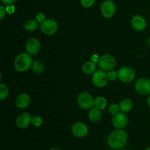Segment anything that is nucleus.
I'll list each match as a JSON object with an SVG mask.
<instances>
[{"mask_svg":"<svg viewBox=\"0 0 150 150\" xmlns=\"http://www.w3.org/2000/svg\"><path fill=\"white\" fill-rule=\"evenodd\" d=\"M119 106H120V109L121 112L126 114L127 112H130L132 108H133V102H132L131 100L127 99V98L123 99L120 102Z\"/></svg>","mask_w":150,"mask_h":150,"instance_id":"nucleus-17","label":"nucleus"},{"mask_svg":"<svg viewBox=\"0 0 150 150\" xmlns=\"http://www.w3.org/2000/svg\"><path fill=\"white\" fill-rule=\"evenodd\" d=\"M42 120L40 117L39 116H35L32 118V122H31V124L32 125L35 127H38L42 125Z\"/></svg>","mask_w":150,"mask_h":150,"instance_id":"nucleus-23","label":"nucleus"},{"mask_svg":"<svg viewBox=\"0 0 150 150\" xmlns=\"http://www.w3.org/2000/svg\"><path fill=\"white\" fill-rule=\"evenodd\" d=\"M99 58L100 57H98L97 54H94V55H92V61L95 62H98V60H99Z\"/></svg>","mask_w":150,"mask_h":150,"instance_id":"nucleus-31","label":"nucleus"},{"mask_svg":"<svg viewBox=\"0 0 150 150\" xmlns=\"http://www.w3.org/2000/svg\"><path fill=\"white\" fill-rule=\"evenodd\" d=\"M33 61L29 53H21L14 60V67L19 72H25L32 67Z\"/></svg>","mask_w":150,"mask_h":150,"instance_id":"nucleus-2","label":"nucleus"},{"mask_svg":"<svg viewBox=\"0 0 150 150\" xmlns=\"http://www.w3.org/2000/svg\"><path fill=\"white\" fill-rule=\"evenodd\" d=\"M145 150H150V147H148V148H146V149H145Z\"/></svg>","mask_w":150,"mask_h":150,"instance_id":"nucleus-35","label":"nucleus"},{"mask_svg":"<svg viewBox=\"0 0 150 150\" xmlns=\"http://www.w3.org/2000/svg\"><path fill=\"white\" fill-rule=\"evenodd\" d=\"M6 10H7V13L8 14H13V13H14L16 9H15V7L13 6V4H12V5L6 6Z\"/></svg>","mask_w":150,"mask_h":150,"instance_id":"nucleus-29","label":"nucleus"},{"mask_svg":"<svg viewBox=\"0 0 150 150\" xmlns=\"http://www.w3.org/2000/svg\"><path fill=\"white\" fill-rule=\"evenodd\" d=\"M108 74L105 73V72L103 70H96L95 73L92 74V83L97 87L102 88L105 86L108 81Z\"/></svg>","mask_w":150,"mask_h":150,"instance_id":"nucleus-6","label":"nucleus"},{"mask_svg":"<svg viewBox=\"0 0 150 150\" xmlns=\"http://www.w3.org/2000/svg\"><path fill=\"white\" fill-rule=\"evenodd\" d=\"M31 102V99L29 95L27 94L23 93L19 95L16 100V105L18 108L23 109L27 108Z\"/></svg>","mask_w":150,"mask_h":150,"instance_id":"nucleus-15","label":"nucleus"},{"mask_svg":"<svg viewBox=\"0 0 150 150\" xmlns=\"http://www.w3.org/2000/svg\"><path fill=\"white\" fill-rule=\"evenodd\" d=\"M100 11L103 16L105 18H111L116 12V5L111 0H105L101 4Z\"/></svg>","mask_w":150,"mask_h":150,"instance_id":"nucleus-10","label":"nucleus"},{"mask_svg":"<svg viewBox=\"0 0 150 150\" xmlns=\"http://www.w3.org/2000/svg\"><path fill=\"white\" fill-rule=\"evenodd\" d=\"M32 116L29 113H22L19 114L16 120V124L18 127L24 129L29 125L32 122Z\"/></svg>","mask_w":150,"mask_h":150,"instance_id":"nucleus-13","label":"nucleus"},{"mask_svg":"<svg viewBox=\"0 0 150 150\" xmlns=\"http://www.w3.org/2000/svg\"><path fill=\"white\" fill-rule=\"evenodd\" d=\"M107 105V100L103 97H98L95 99V108L100 110H103Z\"/></svg>","mask_w":150,"mask_h":150,"instance_id":"nucleus-21","label":"nucleus"},{"mask_svg":"<svg viewBox=\"0 0 150 150\" xmlns=\"http://www.w3.org/2000/svg\"><path fill=\"white\" fill-rule=\"evenodd\" d=\"M36 20L38 21V22H42L43 21L45 20V15L43 13H38L36 16Z\"/></svg>","mask_w":150,"mask_h":150,"instance_id":"nucleus-28","label":"nucleus"},{"mask_svg":"<svg viewBox=\"0 0 150 150\" xmlns=\"http://www.w3.org/2000/svg\"><path fill=\"white\" fill-rule=\"evenodd\" d=\"M131 25L133 29L139 32L144 31L146 27V21L142 16L136 15L131 19Z\"/></svg>","mask_w":150,"mask_h":150,"instance_id":"nucleus-14","label":"nucleus"},{"mask_svg":"<svg viewBox=\"0 0 150 150\" xmlns=\"http://www.w3.org/2000/svg\"><path fill=\"white\" fill-rule=\"evenodd\" d=\"M38 26L39 25H38V21L34 20V19H29L25 22L24 29L28 32H33L38 29Z\"/></svg>","mask_w":150,"mask_h":150,"instance_id":"nucleus-19","label":"nucleus"},{"mask_svg":"<svg viewBox=\"0 0 150 150\" xmlns=\"http://www.w3.org/2000/svg\"><path fill=\"white\" fill-rule=\"evenodd\" d=\"M108 111H109L110 114H111L112 115H115L117 113L120 112V106L117 105V104H112V105H110L109 108H108Z\"/></svg>","mask_w":150,"mask_h":150,"instance_id":"nucleus-25","label":"nucleus"},{"mask_svg":"<svg viewBox=\"0 0 150 150\" xmlns=\"http://www.w3.org/2000/svg\"><path fill=\"white\" fill-rule=\"evenodd\" d=\"M101 116H102L101 110L94 107L92 109H90L88 117H89V120L91 122H97L100 121V120L101 119Z\"/></svg>","mask_w":150,"mask_h":150,"instance_id":"nucleus-18","label":"nucleus"},{"mask_svg":"<svg viewBox=\"0 0 150 150\" xmlns=\"http://www.w3.org/2000/svg\"><path fill=\"white\" fill-rule=\"evenodd\" d=\"M81 4L86 8L92 7L95 4V0H80Z\"/></svg>","mask_w":150,"mask_h":150,"instance_id":"nucleus-24","label":"nucleus"},{"mask_svg":"<svg viewBox=\"0 0 150 150\" xmlns=\"http://www.w3.org/2000/svg\"><path fill=\"white\" fill-rule=\"evenodd\" d=\"M118 79L123 83H130L135 79L136 73L130 67H123L118 70Z\"/></svg>","mask_w":150,"mask_h":150,"instance_id":"nucleus-7","label":"nucleus"},{"mask_svg":"<svg viewBox=\"0 0 150 150\" xmlns=\"http://www.w3.org/2000/svg\"><path fill=\"white\" fill-rule=\"evenodd\" d=\"M9 94V89L4 83H0V100H4L7 98Z\"/></svg>","mask_w":150,"mask_h":150,"instance_id":"nucleus-22","label":"nucleus"},{"mask_svg":"<svg viewBox=\"0 0 150 150\" xmlns=\"http://www.w3.org/2000/svg\"><path fill=\"white\" fill-rule=\"evenodd\" d=\"M97 65L96 62L93 61H89L86 62L84 64L82 65V71L85 73V74H93L95 71H96Z\"/></svg>","mask_w":150,"mask_h":150,"instance_id":"nucleus-16","label":"nucleus"},{"mask_svg":"<svg viewBox=\"0 0 150 150\" xmlns=\"http://www.w3.org/2000/svg\"><path fill=\"white\" fill-rule=\"evenodd\" d=\"M6 13H7L6 7L4 5L0 6V19L4 18L6 15Z\"/></svg>","mask_w":150,"mask_h":150,"instance_id":"nucleus-27","label":"nucleus"},{"mask_svg":"<svg viewBox=\"0 0 150 150\" xmlns=\"http://www.w3.org/2000/svg\"><path fill=\"white\" fill-rule=\"evenodd\" d=\"M77 102L79 106L83 110L92 109L95 106V100L90 94L87 92H82L79 95Z\"/></svg>","mask_w":150,"mask_h":150,"instance_id":"nucleus-5","label":"nucleus"},{"mask_svg":"<svg viewBox=\"0 0 150 150\" xmlns=\"http://www.w3.org/2000/svg\"><path fill=\"white\" fill-rule=\"evenodd\" d=\"M147 43H148V45H149V46H150V38H149V39H148V40H147Z\"/></svg>","mask_w":150,"mask_h":150,"instance_id":"nucleus-34","label":"nucleus"},{"mask_svg":"<svg viewBox=\"0 0 150 150\" xmlns=\"http://www.w3.org/2000/svg\"><path fill=\"white\" fill-rule=\"evenodd\" d=\"M127 142V134L122 129H117L109 135L108 144L110 147L114 149H120L125 146Z\"/></svg>","mask_w":150,"mask_h":150,"instance_id":"nucleus-1","label":"nucleus"},{"mask_svg":"<svg viewBox=\"0 0 150 150\" xmlns=\"http://www.w3.org/2000/svg\"><path fill=\"white\" fill-rule=\"evenodd\" d=\"M16 1H17V0H1L2 4L6 6L12 5V4H15V3L16 2Z\"/></svg>","mask_w":150,"mask_h":150,"instance_id":"nucleus-30","label":"nucleus"},{"mask_svg":"<svg viewBox=\"0 0 150 150\" xmlns=\"http://www.w3.org/2000/svg\"><path fill=\"white\" fill-rule=\"evenodd\" d=\"M112 125L117 129H124L127 126L129 123L128 117L125 114V113L119 112L117 114L113 116Z\"/></svg>","mask_w":150,"mask_h":150,"instance_id":"nucleus-8","label":"nucleus"},{"mask_svg":"<svg viewBox=\"0 0 150 150\" xmlns=\"http://www.w3.org/2000/svg\"><path fill=\"white\" fill-rule=\"evenodd\" d=\"M147 104H148V105H149V107L150 108V95L147 98Z\"/></svg>","mask_w":150,"mask_h":150,"instance_id":"nucleus-33","label":"nucleus"},{"mask_svg":"<svg viewBox=\"0 0 150 150\" xmlns=\"http://www.w3.org/2000/svg\"><path fill=\"white\" fill-rule=\"evenodd\" d=\"M117 61L116 59L110 54H104L101 56L98 62V64L101 70L104 71H110L115 67Z\"/></svg>","mask_w":150,"mask_h":150,"instance_id":"nucleus-3","label":"nucleus"},{"mask_svg":"<svg viewBox=\"0 0 150 150\" xmlns=\"http://www.w3.org/2000/svg\"><path fill=\"white\" fill-rule=\"evenodd\" d=\"M26 50L30 55H36L40 50V43L36 38H29L26 43Z\"/></svg>","mask_w":150,"mask_h":150,"instance_id":"nucleus-12","label":"nucleus"},{"mask_svg":"<svg viewBox=\"0 0 150 150\" xmlns=\"http://www.w3.org/2000/svg\"><path fill=\"white\" fill-rule=\"evenodd\" d=\"M71 130L73 134L78 138L85 137L88 134V132H89V129H88L86 125L83 122H78L75 123L72 126Z\"/></svg>","mask_w":150,"mask_h":150,"instance_id":"nucleus-11","label":"nucleus"},{"mask_svg":"<svg viewBox=\"0 0 150 150\" xmlns=\"http://www.w3.org/2000/svg\"><path fill=\"white\" fill-rule=\"evenodd\" d=\"M32 70H33L34 73H35L36 74L41 75L42 73H43L44 70H45V67L41 62L35 60L32 64Z\"/></svg>","mask_w":150,"mask_h":150,"instance_id":"nucleus-20","label":"nucleus"},{"mask_svg":"<svg viewBox=\"0 0 150 150\" xmlns=\"http://www.w3.org/2000/svg\"><path fill=\"white\" fill-rule=\"evenodd\" d=\"M50 150H61L59 147H57V146H53V147L51 148Z\"/></svg>","mask_w":150,"mask_h":150,"instance_id":"nucleus-32","label":"nucleus"},{"mask_svg":"<svg viewBox=\"0 0 150 150\" xmlns=\"http://www.w3.org/2000/svg\"><path fill=\"white\" fill-rule=\"evenodd\" d=\"M107 74H108V80L111 81H114L118 78V73L117 71H114V70H110Z\"/></svg>","mask_w":150,"mask_h":150,"instance_id":"nucleus-26","label":"nucleus"},{"mask_svg":"<svg viewBox=\"0 0 150 150\" xmlns=\"http://www.w3.org/2000/svg\"><path fill=\"white\" fill-rule=\"evenodd\" d=\"M41 32L45 35H53L58 31L59 26L56 21L53 19H45L40 24Z\"/></svg>","mask_w":150,"mask_h":150,"instance_id":"nucleus-4","label":"nucleus"},{"mask_svg":"<svg viewBox=\"0 0 150 150\" xmlns=\"http://www.w3.org/2000/svg\"><path fill=\"white\" fill-rule=\"evenodd\" d=\"M135 89L139 95H150V79L146 78L139 79L135 83Z\"/></svg>","mask_w":150,"mask_h":150,"instance_id":"nucleus-9","label":"nucleus"}]
</instances>
